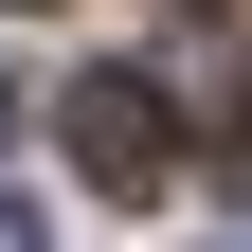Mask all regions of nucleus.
I'll list each match as a JSON object with an SVG mask.
<instances>
[{
	"mask_svg": "<svg viewBox=\"0 0 252 252\" xmlns=\"http://www.w3.org/2000/svg\"><path fill=\"white\" fill-rule=\"evenodd\" d=\"M72 162L108 180V198H162L180 180V72H144V54H108V72H72Z\"/></svg>",
	"mask_w": 252,
	"mask_h": 252,
	"instance_id": "obj_1",
	"label": "nucleus"
},
{
	"mask_svg": "<svg viewBox=\"0 0 252 252\" xmlns=\"http://www.w3.org/2000/svg\"><path fill=\"white\" fill-rule=\"evenodd\" d=\"M0 252H54V234H36V216H18V198H0Z\"/></svg>",
	"mask_w": 252,
	"mask_h": 252,
	"instance_id": "obj_2",
	"label": "nucleus"
},
{
	"mask_svg": "<svg viewBox=\"0 0 252 252\" xmlns=\"http://www.w3.org/2000/svg\"><path fill=\"white\" fill-rule=\"evenodd\" d=\"M0 162H18V72H0Z\"/></svg>",
	"mask_w": 252,
	"mask_h": 252,
	"instance_id": "obj_3",
	"label": "nucleus"
}]
</instances>
